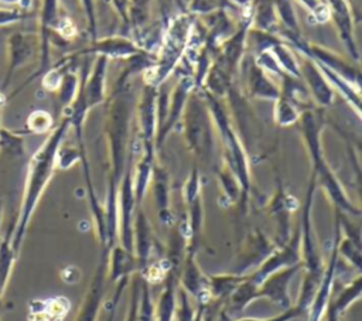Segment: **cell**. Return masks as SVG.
<instances>
[{
    "mask_svg": "<svg viewBox=\"0 0 362 321\" xmlns=\"http://www.w3.org/2000/svg\"><path fill=\"white\" fill-rule=\"evenodd\" d=\"M297 266L296 267H288L277 274H273L270 277H266L264 284L262 287V291L256 293L255 297L259 296H266L269 298H272L273 301H277L280 304H283V301L288 303V296H287V284L290 277L296 273Z\"/></svg>",
    "mask_w": 362,
    "mask_h": 321,
    "instance_id": "obj_1",
    "label": "cell"
},
{
    "mask_svg": "<svg viewBox=\"0 0 362 321\" xmlns=\"http://www.w3.org/2000/svg\"><path fill=\"white\" fill-rule=\"evenodd\" d=\"M14 249L10 243V238L6 239L4 242L0 243V294L4 288L10 267H11V262L14 257Z\"/></svg>",
    "mask_w": 362,
    "mask_h": 321,
    "instance_id": "obj_2",
    "label": "cell"
},
{
    "mask_svg": "<svg viewBox=\"0 0 362 321\" xmlns=\"http://www.w3.org/2000/svg\"><path fill=\"white\" fill-rule=\"evenodd\" d=\"M174 283L173 280L167 284V290L164 291L161 297V304H160V321H170L171 317V310L174 305Z\"/></svg>",
    "mask_w": 362,
    "mask_h": 321,
    "instance_id": "obj_3",
    "label": "cell"
},
{
    "mask_svg": "<svg viewBox=\"0 0 362 321\" xmlns=\"http://www.w3.org/2000/svg\"><path fill=\"white\" fill-rule=\"evenodd\" d=\"M298 313H300V310H297L296 313H288V314H286V315H281V317H277V318H273V320H266V321H284V320L290 318L291 315H297ZM245 321H256V320H245Z\"/></svg>",
    "mask_w": 362,
    "mask_h": 321,
    "instance_id": "obj_4",
    "label": "cell"
}]
</instances>
